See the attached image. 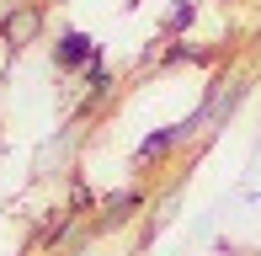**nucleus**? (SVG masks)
Returning a JSON list of instances; mask_svg holds the SVG:
<instances>
[{"instance_id":"f257e3e1","label":"nucleus","mask_w":261,"mask_h":256,"mask_svg":"<svg viewBox=\"0 0 261 256\" xmlns=\"http://www.w3.org/2000/svg\"><path fill=\"white\" fill-rule=\"evenodd\" d=\"M144 208H149V192H144V187H117V192H107L101 203H96V214H91V235H112V229L134 224Z\"/></svg>"},{"instance_id":"f03ea898","label":"nucleus","mask_w":261,"mask_h":256,"mask_svg":"<svg viewBox=\"0 0 261 256\" xmlns=\"http://www.w3.org/2000/svg\"><path fill=\"white\" fill-rule=\"evenodd\" d=\"M203 123H208V112L197 107L192 118H181V123H171V128H155V134H144V139H139V149H134V166H155L160 155H171V149H181L187 139H192L197 128H203Z\"/></svg>"},{"instance_id":"7ed1b4c3","label":"nucleus","mask_w":261,"mask_h":256,"mask_svg":"<svg viewBox=\"0 0 261 256\" xmlns=\"http://www.w3.org/2000/svg\"><path fill=\"white\" fill-rule=\"evenodd\" d=\"M38 32H43V6H16V11L0 16V43H6L11 54H21Z\"/></svg>"},{"instance_id":"20e7f679","label":"nucleus","mask_w":261,"mask_h":256,"mask_svg":"<svg viewBox=\"0 0 261 256\" xmlns=\"http://www.w3.org/2000/svg\"><path fill=\"white\" fill-rule=\"evenodd\" d=\"M101 59V48L86 38V32H59V43H54V69L59 75H75V69H91Z\"/></svg>"},{"instance_id":"39448f33","label":"nucleus","mask_w":261,"mask_h":256,"mask_svg":"<svg viewBox=\"0 0 261 256\" xmlns=\"http://www.w3.org/2000/svg\"><path fill=\"white\" fill-rule=\"evenodd\" d=\"M197 21V0H171V11H165V21H160V32H171V38H181L187 27Z\"/></svg>"},{"instance_id":"423d86ee","label":"nucleus","mask_w":261,"mask_h":256,"mask_svg":"<svg viewBox=\"0 0 261 256\" xmlns=\"http://www.w3.org/2000/svg\"><path fill=\"white\" fill-rule=\"evenodd\" d=\"M224 6H234V0H224Z\"/></svg>"}]
</instances>
